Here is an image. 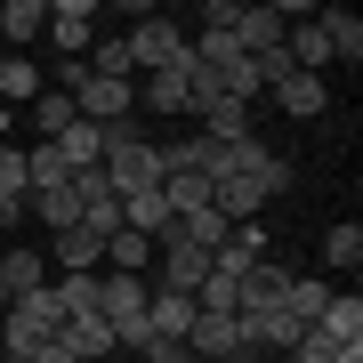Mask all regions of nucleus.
<instances>
[{"instance_id":"ddd939ff","label":"nucleus","mask_w":363,"mask_h":363,"mask_svg":"<svg viewBox=\"0 0 363 363\" xmlns=\"http://www.w3.org/2000/svg\"><path fill=\"white\" fill-rule=\"evenodd\" d=\"M283 283H291V267H283V259H259V267L242 274V307H234V315H259V307H283Z\"/></svg>"},{"instance_id":"c85d7f7f","label":"nucleus","mask_w":363,"mask_h":363,"mask_svg":"<svg viewBox=\"0 0 363 363\" xmlns=\"http://www.w3.org/2000/svg\"><path fill=\"white\" fill-rule=\"evenodd\" d=\"M49 145H57L73 169H97V121H73V130H65V138H49Z\"/></svg>"},{"instance_id":"bb28decb","label":"nucleus","mask_w":363,"mask_h":363,"mask_svg":"<svg viewBox=\"0 0 363 363\" xmlns=\"http://www.w3.org/2000/svg\"><path fill=\"white\" fill-rule=\"evenodd\" d=\"M323 259H331L339 274H355V267H363V226H355V218H347V226H331V234H323Z\"/></svg>"},{"instance_id":"393cba45","label":"nucleus","mask_w":363,"mask_h":363,"mask_svg":"<svg viewBox=\"0 0 363 363\" xmlns=\"http://www.w3.org/2000/svg\"><path fill=\"white\" fill-rule=\"evenodd\" d=\"M145 259H154V242H145V234H130V226L105 242V267H113V274H145Z\"/></svg>"},{"instance_id":"1a4fd4ad","label":"nucleus","mask_w":363,"mask_h":363,"mask_svg":"<svg viewBox=\"0 0 363 363\" xmlns=\"http://www.w3.org/2000/svg\"><path fill=\"white\" fill-rule=\"evenodd\" d=\"M210 283V250H194V242H162V283L154 291H186L194 298Z\"/></svg>"},{"instance_id":"dca6fc26","label":"nucleus","mask_w":363,"mask_h":363,"mask_svg":"<svg viewBox=\"0 0 363 363\" xmlns=\"http://www.w3.org/2000/svg\"><path fill=\"white\" fill-rule=\"evenodd\" d=\"M0 33H9L16 57H25V40L49 33V0H0Z\"/></svg>"},{"instance_id":"4be33fe9","label":"nucleus","mask_w":363,"mask_h":363,"mask_svg":"<svg viewBox=\"0 0 363 363\" xmlns=\"http://www.w3.org/2000/svg\"><path fill=\"white\" fill-rule=\"evenodd\" d=\"M323 307H331V283H315V274H291V283H283V315H291V323H315Z\"/></svg>"},{"instance_id":"f257e3e1","label":"nucleus","mask_w":363,"mask_h":363,"mask_svg":"<svg viewBox=\"0 0 363 363\" xmlns=\"http://www.w3.org/2000/svg\"><path fill=\"white\" fill-rule=\"evenodd\" d=\"M49 40L81 65V57L97 49V9H89V0H49Z\"/></svg>"},{"instance_id":"6e6552de","label":"nucleus","mask_w":363,"mask_h":363,"mask_svg":"<svg viewBox=\"0 0 363 363\" xmlns=\"http://www.w3.org/2000/svg\"><path fill=\"white\" fill-rule=\"evenodd\" d=\"M49 267L57 274H105V242L89 226H65V234H49Z\"/></svg>"},{"instance_id":"0eeeda50","label":"nucleus","mask_w":363,"mask_h":363,"mask_svg":"<svg viewBox=\"0 0 363 363\" xmlns=\"http://www.w3.org/2000/svg\"><path fill=\"white\" fill-rule=\"evenodd\" d=\"M283 33H291V16L274 9V0L234 16V49H242V57H274V49H283Z\"/></svg>"},{"instance_id":"b1692460","label":"nucleus","mask_w":363,"mask_h":363,"mask_svg":"<svg viewBox=\"0 0 363 363\" xmlns=\"http://www.w3.org/2000/svg\"><path fill=\"white\" fill-rule=\"evenodd\" d=\"M25 210H40V218H49V234H65V226H81V194H73V186H49V194H33Z\"/></svg>"},{"instance_id":"20e7f679","label":"nucleus","mask_w":363,"mask_h":363,"mask_svg":"<svg viewBox=\"0 0 363 363\" xmlns=\"http://www.w3.org/2000/svg\"><path fill=\"white\" fill-rule=\"evenodd\" d=\"M186 57V33L169 25V16H145V25L130 33V65H145V73H162V65H178Z\"/></svg>"},{"instance_id":"7ed1b4c3","label":"nucleus","mask_w":363,"mask_h":363,"mask_svg":"<svg viewBox=\"0 0 363 363\" xmlns=\"http://www.w3.org/2000/svg\"><path fill=\"white\" fill-rule=\"evenodd\" d=\"M97 169H105V186H113V202L154 194V186H162V154H154V145H138V154H113V162H97Z\"/></svg>"},{"instance_id":"39448f33","label":"nucleus","mask_w":363,"mask_h":363,"mask_svg":"<svg viewBox=\"0 0 363 363\" xmlns=\"http://www.w3.org/2000/svg\"><path fill=\"white\" fill-rule=\"evenodd\" d=\"M186 355H194V363H242V331H234V315H194Z\"/></svg>"},{"instance_id":"72a5a7b5","label":"nucleus","mask_w":363,"mask_h":363,"mask_svg":"<svg viewBox=\"0 0 363 363\" xmlns=\"http://www.w3.org/2000/svg\"><path fill=\"white\" fill-rule=\"evenodd\" d=\"M113 363H138V355H113Z\"/></svg>"},{"instance_id":"412c9836","label":"nucleus","mask_w":363,"mask_h":363,"mask_svg":"<svg viewBox=\"0 0 363 363\" xmlns=\"http://www.w3.org/2000/svg\"><path fill=\"white\" fill-rule=\"evenodd\" d=\"M25 186H33V194H49V186H73V162L57 154V145H25Z\"/></svg>"},{"instance_id":"9d476101","label":"nucleus","mask_w":363,"mask_h":363,"mask_svg":"<svg viewBox=\"0 0 363 363\" xmlns=\"http://www.w3.org/2000/svg\"><path fill=\"white\" fill-rule=\"evenodd\" d=\"M267 89L283 97V113H291V121H315V113H323V105H331V89H323V73H274Z\"/></svg>"},{"instance_id":"f3484780","label":"nucleus","mask_w":363,"mask_h":363,"mask_svg":"<svg viewBox=\"0 0 363 363\" xmlns=\"http://www.w3.org/2000/svg\"><path fill=\"white\" fill-rule=\"evenodd\" d=\"M162 202H169V218H194V210H210V178H202V169H169Z\"/></svg>"},{"instance_id":"f03ea898","label":"nucleus","mask_w":363,"mask_h":363,"mask_svg":"<svg viewBox=\"0 0 363 363\" xmlns=\"http://www.w3.org/2000/svg\"><path fill=\"white\" fill-rule=\"evenodd\" d=\"M138 105H154V113H194V49L145 81V89H138Z\"/></svg>"},{"instance_id":"a211bd4d","label":"nucleus","mask_w":363,"mask_h":363,"mask_svg":"<svg viewBox=\"0 0 363 363\" xmlns=\"http://www.w3.org/2000/svg\"><path fill=\"white\" fill-rule=\"evenodd\" d=\"M25 113H33V130H40V145H49V138H65L73 121H81V113H73V89H40V97L25 105Z\"/></svg>"},{"instance_id":"cd10ccee","label":"nucleus","mask_w":363,"mask_h":363,"mask_svg":"<svg viewBox=\"0 0 363 363\" xmlns=\"http://www.w3.org/2000/svg\"><path fill=\"white\" fill-rule=\"evenodd\" d=\"M57 291V307H65V323L73 315H97V274H65V283H49Z\"/></svg>"},{"instance_id":"423d86ee","label":"nucleus","mask_w":363,"mask_h":363,"mask_svg":"<svg viewBox=\"0 0 363 363\" xmlns=\"http://www.w3.org/2000/svg\"><path fill=\"white\" fill-rule=\"evenodd\" d=\"M145 298H154V283H145V274H113V267L97 274V315H105V323H130V315H145Z\"/></svg>"},{"instance_id":"7c9ffc66","label":"nucleus","mask_w":363,"mask_h":363,"mask_svg":"<svg viewBox=\"0 0 363 363\" xmlns=\"http://www.w3.org/2000/svg\"><path fill=\"white\" fill-rule=\"evenodd\" d=\"M138 363H194V355H186L178 339H154V355H138Z\"/></svg>"},{"instance_id":"473e14b6","label":"nucleus","mask_w":363,"mask_h":363,"mask_svg":"<svg viewBox=\"0 0 363 363\" xmlns=\"http://www.w3.org/2000/svg\"><path fill=\"white\" fill-rule=\"evenodd\" d=\"M331 363H363V347H339V355H331Z\"/></svg>"},{"instance_id":"9b49d317","label":"nucleus","mask_w":363,"mask_h":363,"mask_svg":"<svg viewBox=\"0 0 363 363\" xmlns=\"http://www.w3.org/2000/svg\"><path fill=\"white\" fill-rule=\"evenodd\" d=\"M194 298H186V291H154V298H145V323H154V339H178V347H186V331H194Z\"/></svg>"},{"instance_id":"aec40b11","label":"nucleus","mask_w":363,"mask_h":363,"mask_svg":"<svg viewBox=\"0 0 363 363\" xmlns=\"http://www.w3.org/2000/svg\"><path fill=\"white\" fill-rule=\"evenodd\" d=\"M81 73H97V81H130L138 65H130V33H105L89 57H81Z\"/></svg>"},{"instance_id":"4468645a","label":"nucleus","mask_w":363,"mask_h":363,"mask_svg":"<svg viewBox=\"0 0 363 363\" xmlns=\"http://www.w3.org/2000/svg\"><path fill=\"white\" fill-rule=\"evenodd\" d=\"M202 138L210 145H242V138H259V121H250V105H202Z\"/></svg>"},{"instance_id":"2f4dec72","label":"nucleus","mask_w":363,"mask_h":363,"mask_svg":"<svg viewBox=\"0 0 363 363\" xmlns=\"http://www.w3.org/2000/svg\"><path fill=\"white\" fill-rule=\"evenodd\" d=\"M33 363H81V355H65V347L49 339V347H33Z\"/></svg>"},{"instance_id":"f8f14e48","label":"nucleus","mask_w":363,"mask_h":363,"mask_svg":"<svg viewBox=\"0 0 363 363\" xmlns=\"http://www.w3.org/2000/svg\"><path fill=\"white\" fill-rule=\"evenodd\" d=\"M57 347L97 363V355H113V323H105V315H73V323H57Z\"/></svg>"},{"instance_id":"c756f323","label":"nucleus","mask_w":363,"mask_h":363,"mask_svg":"<svg viewBox=\"0 0 363 363\" xmlns=\"http://www.w3.org/2000/svg\"><path fill=\"white\" fill-rule=\"evenodd\" d=\"M0 202H33V186H25V154H16V145H0Z\"/></svg>"},{"instance_id":"5701e85b","label":"nucleus","mask_w":363,"mask_h":363,"mask_svg":"<svg viewBox=\"0 0 363 363\" xmlns=\"http://www.w3.org/2000/svg\"><path fill=\"white\" fill-rule=\"evenodd\" d=\"M315 25H323V40H331V57H363V16H347V9H315Z\"/></svg>"},{"instance_id":"2eb2a0df","label":"nucleus","mask_w":363,"mask_h":363,"mask_svg":"<svg viewBox=\"0 0 363 363\" xmlns=\"http://www.w3.org/2000/svg\"><path fill=\"white\" fill-rule=\"evenodd\" d=\"M49 283V259H40V250H9V259H0V298H25V291H40Z\"/></svg>"},{"instance_id":"a878e982","label":"nucleus","mask_w":363,"mask_h":363,"mask_svg":"<svg viewBox=\"0 0 363 363\" xmlns=\"http://www.w3.org/2000/svg\"><path fill=\"white\" fill-rule=\"evenodd\" d=\"M33 97H40L33 57H9V65H0V105H33Z\"/></svg>"},{"instance_id":"6ab92c4d","label":"nucleus","mask_w":363,"mask_h":363,"mask_svg":"<svg viewBox=\"0 0 363 363\" xmlns=\"http://www.w3.org/2000/svg\"><path fill=\"white\" fill-rule=\"evenodd\" d=\"M315 323H323L339 347H363V298H355V291H331V307L315 315Z\"/></svg>"}]
</instances>
